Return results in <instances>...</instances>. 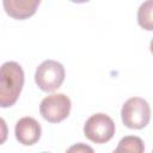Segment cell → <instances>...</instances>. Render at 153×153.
Masks as SVG:
<instances>
[{
	"label": "cell",
	"mask_w": 153,
	"mask_h": 153,
	"mask_svg": "<svg viewBox=\"0 0 153 153\" xmlns=\"http://www.w3.org/2000/svg\"><path fill=\"white\" fill-rule=\"evenodd\" d=\"M65 67L55 60L43 61L35 72V81L37 86L44 92H53L57 90L65 80Z\"/></svg>",
	"instance_id": "3957f363"
},
{
	"label": "cell",
	"mask_w": 153,
	"mask_h": 153,
	"mask_svg": "<svg viewBox=\"0 0 153 153\" xmlns=\"http://www.w3.org/2000/svg\"><path fill=\"white\" fill-rule=\"evenodd\" d=\"M66 153H94V151L91 146L82 143V142H78V143L72 145L66 151Z\"/></svg>",
	"instance_id": "9c48e42d"
},
{
	"label": "cell",
	"mask_w": 153,
	"mask_h": 153,
	"mask_svg": "<svg viewBox=\"0 0 153 153\" xmlns=\"http://www.w3.org/2000/svg\"><path fill=\"white\" fill-rule=\"evenodd\" d=\"M121 117L126 127L130 129H142L149 123V104L141 97H131L122 105Z\"/></svg>",
	"instance_id": "7a4b0ae2"
},
{
	"label": "cell",
	"mask_w": 153,
	"mask_h": 153,
	"mask_svg": "<svg viewBox=\"0 0 153 153\" xmlns=\"http://www.w3.org/2000/svg\"><path fill=\"white\" fill-rule=\"evenodd\" d=\"M112 153H120V152H117V151H116V149H115V151H114V152H112Z\"/></svg>",
	"instance_id": "8fae6325"
},
{
	"label": "cell",
	"mask_w": 153,
	"mask_h": 153,
	"mask_svg": "<svg viewBox=\"0 0 153 153\" xmlns=\"http://www.w3.org/2000/svg\"><path fill=\"white\" fill-rule=\"evenodd\" d=\"M72 103L65 93H53L42 99L39 112L42 117L50 123H59L68 117Z\"/></svg>",
	"instance_id": "5b68a950"
},
{
	"label": "cell",
	"mask_w": 153,
	"mask_h": 153,
	"mask_svg": "<svg viewBox=\"0 0 153 153\" xmlns=\"http://www.w3.org/2000/svg\"><path fill=\"white\" fill-rule=\"evenodd\" d=\"M152 153H153V151H152Z\"/></svg>",
	"instance_id": "4fadbf2b"
},
{
	"label": "cell",
	"mask_w": 153,
	"mask_h": 153,
	"mask_svg": "<svg viewBox=\"0 0 153 153\" xmlns=\"http://www.w3.org/2000/svg\"><path fill=\"white\" fill-rule=\"evenodd\" d=\"M149 49H151V51H152V54H153V38H152V41H151V43H149Z\"/></svg>",
	"instance_id": "30bf717a"
},
{
	"label": "cell",
	"mask_w": 153,
	"mask_h": 153,
	"mask_svg": "<svg viewBox=\"0 0 153 153\" xmlns=\"http://www.w3.org/2000/svg\"><path fill=\"white\" fill-rule=\"evenodd\" d=\"M137 23L147 31H153V0L143 1L137 10Z\"/></svg>",
	"instance_id": "ba28073f"
},
{
	"label": "cell",
	"mask_w": 153,
	"mask_h": 153,
	"mask_svg": "<svg viewBox=\"0 0 153 153\" xmlns=\"http://www.w3.org/2000/svg\"><path fill=\"white\" fill-rule=\"evenodd\" d=\"M43 153H48V152H43Z\"/></svg>",
	"instance_id": "7c38bea8"
},
{
	"label": "cell",
	"mask_w": 153,
	"mask_h": 153,
	"mask_svg": "<svg viewBox=\"0 0 153 153\" xmlns=\"http://www.w3.org/2000/svg\"><path fill=\"white\" fill-rule=\"evenodd\" d=\"M39 4V0H4L2 2L6 13L19 20L33 16Z\"/></svg>",
	"instance_id": "52a82bcc"
},
{
	"label": "cell",
	"mask_w": 153,
	"mask_h": 153,
	"mask_svg": "<svg viewBox=\"0 0 153 153\" xmlns=\"http://www.w3.org/2000/svg\"><path fill=\"white\" fill-rule=\"evenodd\" d=\"M24 86V71L16 61L2 63L0 71V105L1 108L12 106Z\"/></svg>",
	"instance_id": "6da1fadb"
},
{
	"label": "cell",
	"mask_w": 153,
	"mask_h": 153,
	"mask_svg": "<svg viewBox=\"0 0 153 153\" xmlns=\"http://www.w3.org/2000/svg\"><path fill=\"white\" fill-rule=\"evenodd\" d=\"M14 134L16 139L24 146H31L35 145L42 134L41 124L33 118V117H22L14 127Z\"/></svg>",
	"instance_id": "8992f818"
},
{
	"label": "cell",
	"mask_w": 153,
	"mask_h": 153,
	"mask_svg": "<svg viewBox=\"0 0 153 153\" xmlns=\"http://www.w3.org/2000/svg\"><path fill=\"white\" fill-rule=\"evenodd\" d=\"M115 123L110 116L103 112L90 116L84 124V135L94 143H105L115 135Z\"/></svg>",
	"instance_id": "277c9868"
}]
</instances>
